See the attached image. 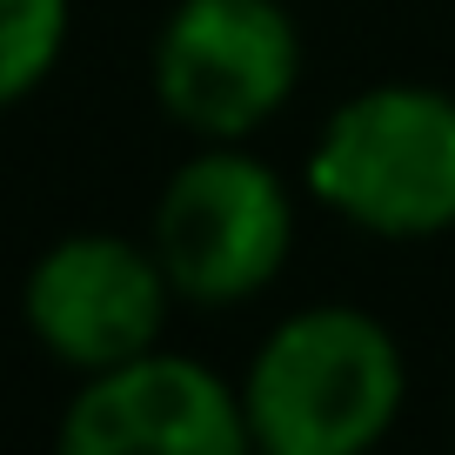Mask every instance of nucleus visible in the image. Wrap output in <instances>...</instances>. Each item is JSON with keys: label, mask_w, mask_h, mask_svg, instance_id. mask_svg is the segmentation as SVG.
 <instances>
[{"label": "nucleus", "mask_w": 455, "mask_h": 455, "mask_svg": "<svg viewBox=\"0 0 455 455\" xmlns=\"http://www.w3.org/2000/svg\"><path fill=\"white\" fill-rule=\"evenodd\" d=\"M174 282L161 255L114 228H74L54 235L20 275V322L34 348L81 382V375L121 369L168 341Z\"/></svg>", "instance_id": "5"}, {"label": "nucleus", "mask_w": 455, "mask_h": 455, "mask_svg": "<svg viewBox=\"0 0 455 455\" xmlns=\"http://www.w3.org/2000/svg\"><path fill=\"white\" fill-rule=\"evenodd\" d=\"M54 455H255L242 388L214 362L148 348L81 375L54 422Z\"/></svg>", "instance_id": "6"}, {"label": "nucleus", "mask_w": 455, "mask_h": 455, "mask_svg": "<svg viewBox=\"0 0 455 455\" xmlns=\"http://www.w3.org/2000/svg\"><path fill=\"white\" fill-rule=\"evenodd\" d=\"M255 455H375L409 409L402 335L362 301L288 308L242 369Z\"/></svg>", "instance_id": "1"}, {"label": "nucleus", "mask_w": 455, "mask_h": 455, "mask_svg": "<svg viewBox=\"0 0 455 455\" xmlns=\"http://www.w3.org/2000/svg\"><path fill=\"white\" fill-rule=\"evenodd\" d=\"M148 87L188 141H255L301 87L288 0H174L148 47Z\"/></svg>", "instance_id": "4"}, {"label": "nucleus", "mask_w": 455, "mask_h": 455, "mask_svg": "<svg viewBox=\"0 0 455 455\" xmlns=\"http://www.w3.org/2000/svg\"><path fill=\"white\" fill-rule=\"evenodd\" d=\"M301 242V188L248 141H195L155 195L148 248L181 308H242L288 275Z\"/></svg>", "instance_id": "3"}, {"label": "nucleus", "mask_w": 455, "mask_h": 455, "mask_svg": "<svg viewBox=\"0 0 455 455\" xmlns=\"http://www.w3.org/2000/svg\"><path fill=\"white\" fill-rule=\"evenodd\" d=\"M74 41V0H0V114L34 100Z\"/></svg>", "instance_id": "7"}, {"label": "nucleus", "mask_w": 455, "mask_h": 455, "mask_svg": "<svg viewBox=\"0 0 455 455\" xmlns=\"http://www.w3.org/2000/svg\"><path fill=\"white\" fill-rule=\"evenodd\" d=\"M301 195L369 242H435L455 228V94L369 81L328 108L301 155Z\"/></svg>", "instance_id": "2"}]
</instances>
